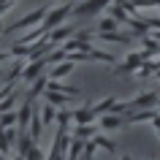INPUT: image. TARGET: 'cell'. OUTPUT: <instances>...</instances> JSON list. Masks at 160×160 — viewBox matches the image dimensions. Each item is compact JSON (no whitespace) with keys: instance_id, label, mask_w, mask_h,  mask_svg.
I'll return each mask as SVG.
<instances>
[{"instance_id":"cell-6","label":"cell","mask_w":160,"mask_h":160,"mask_svg":"<svg viewBox=\"0 0 160 160\" xmlns=\"http://www.w3.org/2000/svg\"><path fill=\"white\" fill-rule=\"evenodd\" d=\"M82 149H87L84 138H73V141H71V147H68V160H76Z\"/></svg>"},{"instance_id":"cell-2","label":"cell","mask_w":160,"mask_h":160,"mask_svg":"<svg viewBox=\"0 0 160 160\" xmlns=\"http://www.w3.org/2000/svg\"><path fill=\"white\" fill-rule=\"evenodd\" d=\"M49 14V6H41V8H35L33 14H27V17H22L19 22H14V25H8V27H3L6 33H11V30H19V27H30V25H35L38 19H43Z\"/></svg>"},{"instance_id":"cell-13","label":"cell","mask_w":160,"mask_h":160,"mask_svg":"<svg viewBox=\"0 0 160 160\" xmlns=\"http://www.w3.org/2000/svg\"><path fill=\"white\" fill-rule=\"evenodd\" d=\"M95 147H101V149H106V152H117V144H111L109 138H103V136H95Z\"/></svg>"},{"instance_id":"cell-20","label":"cell","mask_w":160,"mask_h":160,"mask_svg":"<svg viewBox=\"0 0 160 160\" xmlns=\"http://www.w3.org/2000/svg\"><path fill=\"white\" fill-rule=\"evenodd\" d=\"M122 160H133V158H130V155H125V158H122Z\"/></svg>"},{"instance_id":"cell-14","label":"cell","mask_w":160,"mask_h":160,"mask_svg":"<svg viewBox=\"0 0 160 160\" xmlns=\"http://www.w3.org/2000/svg\"><path fill=\"white\" fill-rule=\"evenodd\" d=\"M27 119H30V101H25V106L19 109V128L22 130L27 128Z\"/></svg>"},{"instance_id":"cell-21","label":"cell","mask_w":160,"mask_h":160,"mask_svg":"<svg viewBox=\"0 0 160 160\" xmlns=\"http://www.w3.org/2000/svg\"><path fill=\"white\" fill-rule=\"evenodd\" d=\"M17 160H25V158H22V155H19V158H17Z\"/></svg>"},{"instance_id":"cell-12","label":"cell","mask_w":160,"mask_h":160,"mask_svg":"<svg viewBox=\"0 0 160 160\" xmlns=\"http://www.w3.org/2000/svg\"><path fill=\"white\" fill-rule=\"evenodd\" d=\"M95 130H98V128L90 125V122H87V125H79V128H76V138H90Z\"/></svg>"},{"instance_id":"cell-10","label":"cell","mask_w":160,"mask_h":160,"mask_svg":"<svg viewBox=\"0 0 160 160\" xmlns=\"http://www.w3.org/2000/svg\"><path fill=\"white\" fill-rule=\"evenodd\" d=\"M43 125H49V122H54V119H57V106H54V103H46V106H43Z\"/></svg>"},{"instance_id":"cell-3","label":"cell","mask_w":160,"mask_h":160,"mask_svg":"<svg viewBox=\"0 0 160 160\" xmlns=\"http://www.w3.org/2000/svg\"><path fill=\"white\" fill-rule=\"evenodd\" d=\"M19 155L25 160H43V152L35 147V141H30L27 136H22V141H19Z\"/></svg>"},{"instance_id":"cell-1","label":"cell","mask_w":160,"mask_h":160,"mask_svg":"<svg viewBox=\"0 0 160 160\" xmlns=\"http://www.w3.org/2000/svg\"><path fill=\"white\" fill-rule=\"evenodd\" d=\"M71 8H73V6H71V3H68V6H60V8H54V11H49V14H46V17H43V30H46V33H49V30H54V27L60 25V22H62V19L68 17V14H71Z\"/></svg>"},{"instance_id":"cell-15","label":"cell","mask_w":160,"mask_h":160,"mask_svg":"<svg viewBox=\"0 0 160 160\" xmlns=\"http://www.w3.org/2000/svg\"><path fill=\"white\" fill-rule=\"evenodd\" d=\"M68 101H71V98H68L65 92L60 95V92H52V90H49V103H54V106H62V103H68Z\"/></svg>"},{"instance_id":"cell-9","label":"cell","mask_w":160,"mask_h":160,"mask_svg":"<svg viewBox=\"0 0 160 160\" xmlns=\"http://www.w3.org/2000/svg\"><path fill=\"white\" fill-rule=\"evenodd\" d=\"M122 122H125V119H119L117 114H114V117H103L101 119V128H103V130H114V128H122Z\"/></svg>"},{"instance_id":"cell-7","label":"cell","mask_w":160,"mask_h":160,"mask_svg":"<svg viewBox=\"0 0 160 160\" xmlns=\"http://www.w3.org/2000/svg\"><path fill=\"white\" fill-rule=\"evenodd\" d=\"M155 117H158V114H155L152 109H147V111H138V114H130L125 122H152Z\"/></svg>"},{"instance_id":"cell-5","label":"cell","mask_w":160,"mask_h":160,"mask_svg":"<svg viewBox=\"0 0 160 160\" xmlns=\"http://www.w3.org/2000/svg\"><path fill=\"white\" fill-rule=\"evenodd\" d=\"M103 6H106V0H87V3H82V6L76 8V17H87V14H95V11H101Z\"/></svg>"},{"instance_id":"cell-18","label":"cell","mask_w":160,"mask_h":160,"mask_svg":"<svg viewBox=\"0 0 160 160\" xmlns=\"http://www.w3.org/2000/svg\"><path fill=\"white\" fill-rule=\"evenodd\" d=\"M14 119H17V114H14V111H8V114H6V111H3V117H0V128H6V125H11V122H14Z\"/></svg>"},{"instance_id":"cell-19","label":"cell","mask_w":160,"mask_h":160,"mask_svg":"<svg viewBox=\"0 0 160 160\" xmlns=\"http://www.w3.org/2000/svg\"><path fill=\"white\" fill-rule=\"evenodd\" d=\"M14 3H17V0H0V14H3V11H6V8H11Z\"/></svg>"},{"instance_id":"cell-8","label":"cell","mask_w":160,"mask_h":160,"mask_svg":"<svg viewBox=\"0 0 160 160\" xmlns=\"http://www.w3.org/2000/svg\"><path fill=\"white\" fill-rule=\"evenodd\" d=\"M92 117H95V114H92V106H87V109H82V111H73L76 125H87V122H90Z\"/></svg>"},{"instance_id":"cell-16","label":"cell","mask_w":160,"mask_h":160,"mask_svg":"<svg viewBox=\"0 0 160 160\" xmlns=\"http://www.w3.org/2000/svg\"><path fill=\"white\" fill-rule=\"evenodd\" d=\"M41 128H43V119H38V117H33V130H30V136H33V141L41 136Z\"/></svg>"},{"instance_id":"cell-11","label":"cell","mask_w":160,"mask_h":160,"mask_svg":"<svg viewBox=\"0 0 160 160\" xmlns=\"http://www.w3.org/2000/svg\"><path fill=\"white\" fill-rule=\"evenodd\" d=\"M71 68H73V62H60V68H54V71H52V79H62V76L65 73H71Z\"/></svg>"},{"instance_id":"cell-4","label":"cell","mask_w":160,"mask_h":160,"mask_svg":"<svg viewBox=\"0 0 160 160\" xmlns=\"http://www.w3.org/2000/svg\"><path fill=\"white\" fill-rule=\"evenodd\" d=\"M149 57L147 52H136V54H130V57L122 62V65L117 68V73H130V71H138V65H144V60Z\"/></svg>"},{"instance_id":"cell-17","label":"cell","mask_w":160,"mask_h":160,"mask_svg":"<svg viewBox=\"0 0 160 160\" xmlns=\"http://www.w3.org/2000/svg\"><path fill=\"white\" fill-rule=\"evenodd\" d=\"M114 27H117V19H114V17H111V19H103V22H101V33H111Z\"/></svg>"}]
</instances>
